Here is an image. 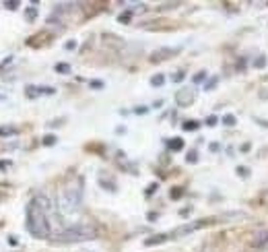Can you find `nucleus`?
Instances as JSON below:
<instances>
[{"instance_id": "nucleus-14", "label": "nucleus", "mask_w": 268, "mask_h": 252, "mask_svg": "<svg viewBox=\"0 0 268 252\" xmlns=\"http://www.w3.org/2000/svg\"><path fill=\"white\" fill-rule=\"evenodd\" d=\"M235 122H238V118H235V116H231V114L223 116V124L225 126H235Z\"/></svg>"}, {"instance_id": "nucleus-21", "label": "nucleus", "mask_w": 268, "mask_h": 252, "mask_svg": "<svg viewBox=\"0 0 268 252\" xmlns=\"http://www.w3.org/2000/svg\"><path fill=\"white\" fill-rule=\"evenodd\" d=\"M4 6H6L8 10H17V8H19V2H17V0H10V2H4Z\"/></svg>"}, {"instance_id": "nucleus-20", "label": "nucleus", "mask_w": 268, "mask_h": 252, "mask_svg": "<svg viewBox=\"0 0 268 252\" xmlns=\"http://www.w3.org/2000/svg\"><path fill=\"white\" fill-rule=\"evenodd\" d=\"M217 83H219V79H217V76H212L210 81H207V83H205V89H207V91H208V89H212V87L217 85Z\"/></svg>"}, {"instance_id": "nucleus-19", "label": "nucleus", "mask_w": 268, "mask_h": 252, "mask_svg": "<svg viewBox=\"0 0 268 252\" xmlns=\"http://www.w3.org/2000/svg\"><path fill=\"white\" fill-rule=\"evenodd\" d=\"M196 157H198V153H196V151H190L188 157H186V161H188V163H196V161H198Z\"/></svg>"}, {"instance_id": "nucleus-2", "label": "nucleus", "mask_w": 268, "mask_h": 252, "mask_svg": "<svg viewBox=\"0 0 268 252\" xmlns=\"http://www.w3.org/2000/svg\"><path fill=\"white\" fill-rule=\"evenodd\" d=\"M83 207V182L74 180L58 192V211L62 217H72Z\"/></svg>"}, {"instance_id": "nucleus-13", "label": "nucleus", "mask_w": 268, "mask_h": 252, "mask_svg": "<svg viewBox=\"0 0 268 252\" xmlns=\"http://www.w3.org/2000/svg\"><path fill=\"white\" fill-rule=\"evenodd\" d=\"M163 83H165V76H163V74H155L153 79H151V85H153V87H161Z\"/></svg>"}, {"instance_id": "nucleus-4", "label": "nucleus", "mask_w": 268, "mask_h": 252, "mask_svg": "<svg viewBox=\"0 0 268 252\" xmlns=\"http://www.w3.org/2000/svg\"><path fill=\"white\" fill-rule=\"evenodd\" d=\"M194 100H196V93H194V89H192V87H181V89L176 93V104H178L179 108L192 106V104H194Z\"/></svg>"}, {"instance_id": "nucleus-6", "label": "nucleus", "mask_w": 268, "mask_h": 252, "mask_svg": "<svg viewBox=\"0 0 268 252\" xmlns=\"http://www.w3.org/2000/svg\"><path fill=\"white\" fill-rule=\"evenodd\" d=\"M56 93V89L54 87H37V85H29L27 87V97H37V95H54Z\"/></svg>"}, {"instance_id": "nucleus-8", "label": "nucleus", "mask_w": 268, "mask_h": 252, "mask_svg": "<svg viewBox=\"0 0 268 252\" xmlns=\"http://www.w3.org/2000/svg\"><path fill=\"white\" fill-rule=\"evenodd\" d=\"M167 147L171 151H181V149H184V141H181L179 137L178 139H171V141H167Z\"/></svg>"}, {"instance_id": "nucleus-12", "label": "nucleus", "mask_w": 268, "mask_h": 252, "mask_svg": "<svg viewBox=\"0 0 268 252\" xmlns=\"http://www.w3.org/2000/svg\"><path fill=\"white\" fill-rule=\"evenodd\" d=\"M25 17H27L29 23H31V21H35V17H37V8H35V6H29V8L25 10Z\"/></svg>"}, {"instance_id": "nucleus-22", "label": "nucleus", "mask_w": 268, "mask_h": 252, "mask_svg": "<svg viewBox=\"0 0 268 252\" xmlns=\"http://www.w3.org/2000/svg\"><path fill=\"white\" fill-rule=\"evenodd\" d=\"M169 196H171L174 201H176V199H181V190H179V188H174V190L169 192Z\"/></svg>"}, {"instance_id": "nucleus-23", "label": "nucleus", "mask_w": 268, "mask_h": 252, "mask_svg": "<svg viewBox=\"0 0 268 252\" xmlns=\"http://www.w3.org/2000/svg\"><path fill=\"white\" fill-rule=\"evenodd\" d=\"M171 79H174L176 83H179L181 79H184V71H178V72H174V76H171Z\"/></svg>"}, {"instance_id": "nucleus-28", "label": "nucleus", "mask_w": 268, "mask_h": 252, "mask_svg": "<svg viewBox=\"0 0 268 252\" xmlns=\"http://www.w3.org/2000/svg\"><path fill=\"white\" fill-rule=\"evenodd\" d=\"M74 48H77V41H66V50H74Z\"/></svg>"}, {"instance_id": "nucleus-10", "label": "nucleus", "mask_w": 268, "mask_h": 252, "mask_svg": "<svg viewBox=\"0 0 268 252\" xmlns=\"http://www.w3.org/2000/svg\"><path fill=\"white\" fill-rule=\"evenodd\" d=\"M19 128L15 126H0V137H8V135H17Z\"/></svg>"}, {"instance_id": "nucleus-5", "label": "nucleus", "mask_w": 268, "mask_h": 252, "mask_svg": "<svg viewBox=\"0 0 268 252\" xmlns=\"http://www.w3.org/2000/svg\"><path fill=\"white\" fill-rule=\"evenodd\" d=\"M179 54V48H159L151 54V62H163V60H169Z\"/></svg>"}, {"instance_id": "nucleus-15", "label": "nucleus", "mask_w": 268, "mask_h": 252, "mask_svg": "<svg viewBox=\"0 0 268 252\" xmlns=\"http://www.w3.org/2000/svg\"><path fill=\"white\" fill-rule=\"evenodd\" d=\"M254 67H256V69H264V67H266V56H258V58H256Z\"/></svg>"}, {"instance_id": "nucleus-29", "label": "nucleus", "mask_w": 268, "mask_h": 252, "mask_svg": "<svg viewBox=\"0 0 268 252\" xmlns=\"http://www.w3.org/2000/svg\"><path fill=\"white\" fill-rule=\"evenodd\" d=\"M153 190H157V184H151V186H149V190H147V196H151V194H153Z\"/></svg>"}, {"instance_id": "nucleus-11", "label": "nucleus", "mask_w": 268, "mask_h": 252, "mask_svg": "<svg viewBox=\"0 0 268 252\" xmlns=\"http://www.w3.org/2000/svg\"><path fill=\"white\" fill-rule=\"evenodd\" d=\"M198 122H196V120H186V122H184V130H188V133H192V130H198Z\"/></svg>"}, {"instance_id": "nucleus-1", "label": "nucleus", "mask_w": 268, "mask_h": 252, "mask_svg": "<svg viewBox=\"0 0 268 252\" xmlns=\"http://www.w3.org/2000/svg\"><path fill=\"white\" fill-rule=\"evenodd\" d=\"M52 201L46 194H37L31 199L27 205V213H25V223H27V232L37 238V240H46L52 238Z\"/></svg>"}, {"instance_id": "nucleus-26", "label": "nucleus", "mask_w": 268, "mask_h": 252, "mask_svg": "<svg viewBox=\"0 0 268 252\" xmlns=\"http://www.w3.org/2000/svg\"><path fill=\"white\" fill-rule=\"evenodd\" d=\"M238 174H239V176H248V174H250V170H248V168H241V166H239V168H238Z\"/></svg>"}, {"instance_id": "nucleus-27", "label": "nucleus", "mask_w": 268, "mask_h": 252, "mask_svg": "<svg viewBox=\"0 0 268 252\" xmlns=\"http://www.w3.org/2000/svg\"><path fill=\"white\" fill-rule=\"evenodd\" d=\"M130 21V13H126V15H120V23H128Z\"/></svg>"}, {"instance_id": "nucleus-17", "label": "nucleus", "mask_w": 268, "mask_h": 252, "mask_svg": "<svg viewBox=\"0 0 268 252\" xmlns=\"http://www.w3.org/2000/svg\"><path fill=\"white\" fill-rule=\"evenodd\" d=\"M56 72L66 74V72H70V67H68V64H56Z\"/></svg>"}, {"instance_id": "nucleus-24", "label": "nucleus", "mask_w": 268, "mask_h": 252, "mask_svg": "<svg viewBox=\"0 0 268 252\" xmlns=\"http://www.w3.org/2000/svg\"><path fill=\"white\" fill-rule=\"evenodd\" d=\"M217 122H219V118H217V116H208V118H207V124H208V126H214Z\"/></svg>"}, {"instance_id": "nucleus-9", "label": "nucleus", "mask_w": 268, "mask_h": 252, "mask_svg": "<svg viewBox=\"0 0 268 252\" xmlns=\"http://www.w3.org/2000/svg\"><path fill=\"white\" fill-rule=\"evenodd\" d=\"M266 240H268V232H260L258 236H254V246H262V244H266Z\"/></svg>"}, {"instance_id": "nucleus-16", "label": "nucleus", "mask_w": 268, "mask_h": 252, "mask_svg": "<svg viewBox=\"0 0 268 252\" xmlns=\"http://www.w3.org/2000/svg\"><path fill=\"white\" fill-rule=\"evenodd\" d=\"M205 79H207V72L205 71H200V72L194 74V83H205Z\"/></svg>"}, {"instance_id": "nucleus-18", "label": "nucleus", "mask_w": 268, "mask_h": 252, "mask_svg": "<svg viewBox=\"0 0 268 252\" xmlns=\"http://www.w3.org/2000/svg\"><path fill=\"white\" fill-rule=\"evenodd\" d=\"M54 143H56V137H54V135H48V137H44V145H46V147H52Z\"/></svg>"}, {"instance_id": "nucleus-3", "label": "nucleus", "mask_w": 268, "mask_h": 252, "mask_svg": "<svg viewBox=\"0 0 268 252\" xmlns=\"http://www.w3.org/2000/svg\"><path fill=\"white\" fill-rule=\"evenodd\" d=\"M97 238V227L91 223H74L60 229L58 234H52L54 242L60 244H72V242H89V240Z\"/></svg>"}, {"instance_id": "nucleus-25", "label": "nucleus", "mask_w": 268, "mask_h": 252, "mask_svg": "<svg viewBox=\"0 0 268 252\" xmlns=\"http://www.w3.org/2000/svg\"><path fill=\"white\" fill-rule=\"evenodd\" d=\"M147 112H149V108H145V106H138L134 109V114H147Z\"/></svg>"}, {"instance_id": "nucleus-7", "label": "nucleus", "mask_w": 268, "mask_h": 252, "mask_svg": "<svg viewBox=\"0 0 268 252\" xmlns=\"http://www.w3.org/2000/svg\"><path fill=\"white\" fill-rule=\"evenodd\" d=\"M167 240H171V234H157V236H151V238H147V246H157V244H163L167 242Z\"/></svg>"}]
</instances>
